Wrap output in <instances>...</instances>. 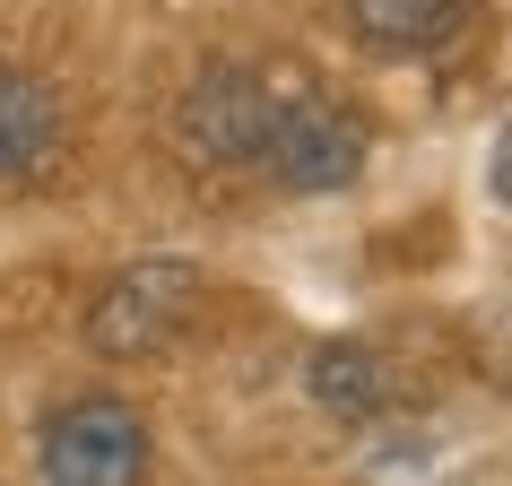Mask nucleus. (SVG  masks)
<instances>
[{
    "label": "nucleus",
    "mask_w": 512,
    "mask_h": 486,
    "mask_svg": "<svg viewBox=\"0 0 512 486\" xmlns=\"http://www.w3.org/2000/svg\"><path fill=\"white\" fill-rule=\"evenodd\" d=\"M200 313V270L191 261H131L113 270L87 304V348L131 365V356H157L183 339V322Z\"/></svg>",
    "instance_id": "f257e3e1"
},
{
    "label": "nucleus",
    "mask_w": 512,
    "mask_h": 486,
    "mask_svg": "<svg viewBox=\"0 0 512 486\" xmlns=\"http://www.w3.org/2000/svg\"><path fill=\"white\" fill-rule=\"evenodd\" d=\"M278 105L287 96H270L261 70L217 61V70H200L183 87V105H174V148L191 165H261L270 157V131H278Z\"/></svg>",
    "instance_id": "f03ea898"
},
{
    "label": "nucleus",
    "mask_w": 512,
    "mask_h": 486,
    "mask_svg": "<svg viewBox=\"0 0 512 486\" xmlns=\"http://www.w3.org/2000/svg\"><path fill=\"white\" fill-rule=\"evenodd\" d=\"M44 486H148V426L131 400L87 391L44 426Z\"/></svg>",
    "instance_id": "7ed1b4c3"
},
{
    "label": "nucleus",
    "mask_w": 512,
    "mask_h": 486,
    "mask_svg": "<svg viewBox=\"0 0 512 486\" xmlns=\"http://www.w3.org/2000/svg\"><path fill=\"white\" fill-rule=\"evenodd\" d=\"M261 165L287 191H348L365 174V122L348 105H330V96H287Z\"/></svg>",
    "instance_id": "20e7f679"
},
{
    "label": "nucleus",
    "mask_w": 512,
    "mask_h": 486,
    "mask_svg": "<svg viewBox=\"0 0 512 486\" xmlns=\"http://www.w3.org/2000/svg\"><path fill=\"white\" fill-rule=\"evenodd\" d=\"M348 27L365 35L374 53L434 61V53H452L460 35L478 27V0H348Z\"/></svg>",
    "instance_id": "39448f33"
},
{
    "label": "nucleus",
    "mask_w": 512,
    "mask_h": 486,
    "mask_svg": "<svg viewBox=\"0 0 512 486\" xmlns=\"http://www.w3.org/2000/svg\"><path fill=\"white\" fill-rule=\"evenodd\" d=\"M53 157H61V96L35 70H9L0 61V183L44 174Z\"/></svg>",
    "instance_id": "423d86ee"
},
{
    "label": "nucleus",
    "mask_w": 512,
    "mask_h": 486,
    "mask_svg": "<svg viewBox=\"0 0 512 486\" xmlns=\"http://www.w3.org/2000/svg\"><path fill=\"white\" fill-rule=\"evenodd\" d=\"M304 382H313V400H322L330 417H374V408L391 400V365H382L374 348H356V339H330V348H313Z\"/></svg>",
    "instance_id": "0eeeda50"
},
{
    "label": "nucleus",
    "mask_w": 512,
    "mask_h": 486,
    "mask_svg": "<svg viewBox=\"0 0 512 486\" xmlns=\"http://www.w3.org/2000/svg\"><path fill=\"white\" fill-rule=\"evenodd\" d=\"M486 174H495V200L512 209V122H504V139H495V165H486Z\"/></svg>",
    "instance_id": "6e6552de"
}]
</instances>
